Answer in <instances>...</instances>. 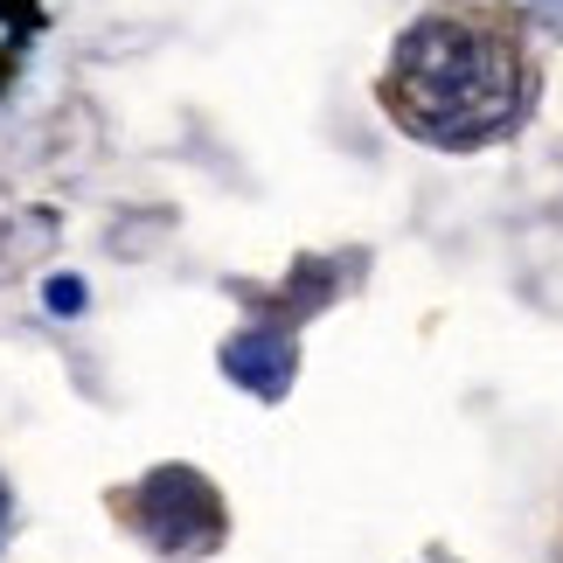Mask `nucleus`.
<instances>
[{
  "instance_id": "obj_5",
  "label": "nucleus",
  "mask_w": 563,
  "mask_h": 563,
  "mask_svg": "<svg viewBox=\"0 0 563 563\" xmlns=\"http://www.w3.org/2000/svg\"><path fill=\"white\" fill-rule=\"evenodd\" d=\"M84 307H91V286H84V278H70V272L49 278V313H84Z\"/></svg>"
},
{
  "instance_id": "obj_4",
  "label": "nucleus",
  "mask_w": 563,
  "mask_h": 563,
  "mask_svg": "<svg viewBox=\"0 0 563 563\" xmlns=\"http://www.w3.org/2000/svg\"><path fill=\"white\" fill-rule=\"evenodd\" d=\"M8 236H21L14 257H8V278H14V265H29V257H42L56 244V216H21V223H8Z\"/></svg>"
},
{
  "instance_id": "obj_3",
  "label": "nucleus",
  "mask_w": 563,
  "mask_h": 563,
  "mask_svg": "<svg viewBox=\"0 0 563 563\" xmlns=\"http://www.w3.org/2000/svg\"><path fill=\"white\" fill-rule=\"evenodd\" d=\"M223 376L236 389H251L257 404H278L292 389L299 376V349H292V334L286 328H244V334H230L223 341Z\"/></svg>"
},
{
  "instance_id": "obj_7",
  "label": "nucleus",
  "mask_w": 563,
  "mask_h": 563,
  "mask_svg": "<svg viewBox=\"0 0 563 563\" xmlns=\"http://www.w3.org/2000/svg\"><path fill=\"white\" fill-rule=\"evenodd\" d=\"M529 8L543 14V21H556V29H563V0H529Z\"/></svg>"
},
{
  "instance_id": "obj_1",
  "label": "nucleus",
  "mask_w": 563,
  "mask_h": 563,
  "mask_svg": "<svg viewBox=\"0 0 563 563\" xmlns=\"http://www.w3.org/2000/svg\"><path fill=\"white\" fill-rule=\"evenodd\" d=\"M529 98L522 49L473 14H431L397 42L389 63V104L410 119V133L439 146H473L515 125Z\"/></svg>"
},
{
  "instance_id": "obj_2",
  "label": "nucleus",
  "mask_w": 563,
  "mask_h": 563,
  "mask_svg": "<svg viewBox=\"0 0 563 563\" xmlns=\"http://www.w3.org/2000/svg\"><path fill=\"white\" fill-rule=\"evenodd\" d=\"M133 508H140V536L161 556H202V550L223 543V501H216V487L188 466L146 473Z\"/></svg>"
},
{
  "instance_id": "obj_6",
  "label": "nucleus",
  "mask_w": 563,
  "mask_h": 563,
  "mask_svg": "<svg viewBox=\"0 0 563 563\" xmlns=\"http://www.w3.org/2000/svg\"><path fill=\"white\" fill-rule=\"evenodd\" d=\"M8 522H14V494H8V481H0V543H8Z\"/></svg>"
}]
</instances>
